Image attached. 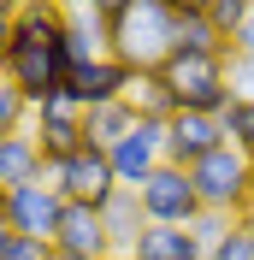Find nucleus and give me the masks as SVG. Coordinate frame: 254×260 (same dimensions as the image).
<instances>
[{
	"label": "nucleus",
	"instance_id": "nucleus-1",
	"mask_svg": "<svg viewBox=\"0 0 254 260\" xmlns=\"http://www.w3.org/2000/svg\"><path fill=\"white\" fill-rule=\"evenodd\" d=\"M101 24H107V53L124 59L136 77L172 65V6L166 0H101Z\"/></svg>",
	"mask_w": 254,
	"mask_h": 260
},
{
	"label": "nucleus",
	"instance_id": "nucleus-2",
	"mask_svg": "<svg viewBox=\"0 0 254 260\" xmlns=\"http://www.w3.org/2000/svg\"><path fill=\"white\" fill-rule=\"evenodd\" d=\"M166 77L177 89V113H207L225 118L237 107V89H231V53H213V59H172Z\"/></svg>",
	"mask_w": 254,
	"mask_h": 260
},
{
	"label": "nucleus",
	"instance_id": "nucleus-3",
	"mask_svg": "<svg viewBox=\"0 0 254 260\" xmlns=\"http://www.w3.org/2000/svg\"><path fill=\"white\" fill-rule=\"evenodd\" d=\"M189 183L201 195V213H219V219H248V160L237 148H219L207 154L201 166H189Z\"/></svg>",
	"mask_w": 254,
	"mask_h": 260
},
{
	"label": "nucleus",
	"instance_id": "nucleus-4",
	"mask_svg": "<svg viewBox=\"0 0 254 260\" xmlns=\"http://www.w3.org/2000/svg\"><path fill=\"white\" fill-rule=\"evenodd\" d=\"M48 183L65 195V201H71V207H95V213L107 207L112 195H118L112 160L101 154V148H89V142H83L77 154H71V160H59V166H53V172H48Z\"/></svg>",
	"mask_w": 254,
	"mask_h": 260
},
{
	"label": "nucleus",
	"instance_id": "nucleus-5",
	"mask_svg": "<svg viewBox=\"0 0 254 260\" xmlns=\"http://www.w3.org/2000/svg\"><path fill=\"white\" fill-rule=\"evenodd\" d=\"M136 201H142L148 225H183L189 231L195 219H201V195H195L189 172H177V166H160L154 178L136 189Z\"/></svg>",
	"mask_w": 254,
	"mask_h": 260
},
{
	"label": "nucleus",
	"instance_id": "nucleus-6",
	"mask_svg": "<svg viewBox=\"0 0 254 260\" xmlns=\"http://www.w3.org/2000/svg\"><path fill=\"white\" fill-rule=\"evenodd\" d=\"M107 160H112V178H118V189H142V183L154 178L160 166H166V124H154V118H136L124 142L107 148Z\"/></svg>",
	"mask_w": 254,
	"mask_h": 260
},
{
	"label": "nucleus",
	"instance_id": "nucleus-7",
	"mask_svg": "<svg viewBox=\"0 0 254 260\" xmlns=\"http://www.w3.org/2000/svg\"><path fill=\"white\" fill-rule=\"evenodd\" d=\"M6 225H12V237H42V243H53V231H59V213H65V195L53 189L48 178L42 183H18V189H6Z\"/></svg>",
	"mask_w": 254,
	"mask_h": 260
},
{
	"label": "nucleus",
	"instance_id": "nucleus-8",
	"mask_svg": "<svg viewBox=\"0 0 254 260\" xmlns=\"http://www.w3.org/2000/svg\"><path fill=\"white\" fill-rule=\"evenodd\" d=\"M219 148H231L225 118H207V113H177V118H166V166L189 172V166H201L207 154H219Z\"/></svg>",
	"mask_w": 254,
	"mask_h": 260
},
{
	"label": "nucleus",
	"instance_id": "nucleus-9",
	"mask_svg": "<svg viewBox=\"0 0 254 260\" xmlns=\"http://www.w3.org/2000/svg\"><path fill=\"white\" fill-rule=\"evenodd\" d=\"M30 136L42 142V166H59V160H71L89 136H83V107L77 101H48V107H36V118H30Z\"/></svg>",
	"mask_w": 254,
	"mask_h": 260
},
{
	"label": "nucleus",
	"instance_id": "nucleus-10",
	"mask_svg": "<svg viewBox=\"0 0 254 260\" xmlns=\"http://www.w3.org/2000/svg\"><path fill=\"white\" fill-rule=\"evenodd\" d=\"M130 71L124 59H112V53H101V59H89V65H77L71 71V101H77L83 113H95V107H118V101L130 95Z\"/></svg>",
	"mask_w": 254,
	"mask_h": 260
},
{
	"label": "nucleus",
	"instance_id": "nucleus-11",
	"mask_svg": "<svg viewBox=\"0 0 254 260\" xmlns=\"http://www.w3.org/2000/svg\"><path fill=\"white\" fill-rule=\"evenodd\" d=\"M59 42H65V6H42V0H30V6H18V30H12V53H6V65L59 53Z\"/></svg>",
	"mask_w": 254,
	"mask_h": 260
},
{
	"label": "nucleus",
	"instance_id": "nucleus-12",
	"mask_svg": "<svg viewBox=\"0 0 254 260\" xmlns=\"http://www.w3.org/2000/svg\"><path fill=\"white\" fill-rule=\"evenodd\" d=\"M53 248H59V260H107L112 254L107 219H101L95 207H71V201H65L59 231H53Z\"/></svg>",
	"mask_w": 254,
	"mask_h": 260
},
{
	"label": "nucleus",
	"instance_id": "nucleus-13",
	"mask_svg": "<svg viewBox=\"0 0 254 260\" xmlns=\"http://www.w3.org/2000/svg\"><path fill=\"white\" fill-rule=\"evenodd\" d=\"M48 166H42V142L30 130H18L0 142V189H18V183H42Z\"/></svg>",
	"mask_w": 254,
	"mask_h": 260
},
{
	"label": "nucleus",
	"instance_id": "nucleus-14",
	"mask_svg": "<svg viewBox=\"0 0 254 260\" xmlns=\"http://www.w3.org/2000/svg\"><path fill=\"white\" fill-rule=\"evenodd\" d=\"M130 113L136 118H154V124H166V118H177V89L166 71H142V77H130Z\"/></svg>",
	"mask_w": 254,
	"mask_h": 260
},
{
	"label": "nucleus",
	"instance_id": "nucleus-15",
	"mask_svg": "<svg viewBox=\"0 0 254 260\" xmlns=\"http://www.w3.org/2000/svg\"><path fill=\"white\" fill-rule=\"evenodd\" d=\"M101 219H107L112 254H130V248H136V237L148 231V213H142V201H136V189H118L107 207H101Z\"/></svg>",
	"mask_w": 254,
	"mask_h": 260
},
{
	"label": "nucleus",
	"instance_id": "nucleus-16",
	"mask_svg": "<svg viewBox=\"0 0 254 260\" xmlns=\"http://www.w3.org/2000/svg\"><path fill=\"white\" fill-rule=\"evenodd\" d=\"M130 254L136 260H201V248H195V231L183 225H148Z\"/></svg>",
	"mask_w": 254,
	"mask_h": 260
},
{
	"label": "nucleus",
	"instance_id": "nucleus-17",
	"mask_svg": "<svg viewBox=\"0 0 254 260\" xmlns=\"http://www.w3.org/2000/svg\"><path fill=\"white\" fill-rule=\"evenodd\" d=\"M130 124H136V113H130V101H118V107H95V113H83V136H89V148H118L130 136Z\"/></svg>",
	"mask_w": 254,
	"mask_h": 260
},
{
	"label": "nucleus",
	"instance_id": "nucleus-18",
	"mask_svg": "<svg viewBox=\"0 0 254 260\" xmlns=\"http://www.w3.org/2000/svg\"><path fill=\"white\" fill-rule=\"evenodd\" d=\"M30 118H36V107L18 95L12 77H0V142H6V136H18V130H30Z\"/></svg>",
	"mask_w": 254,
	"mask_h": 260
},
{
	"label": "nucleus",
	"instance_id": "nucleus-19",
	"mask_svg": "<svg viewBox=\"0 0 254 260\" xmlns=\"http://www.w3.org/2000/svg\"><path fill=\"white\" fill-rule=\"evenodd\" d=\"M207 24L219 30V42H225V48H237L242 24H248V0H207Z\"/></svg>",
	"mask_w": 254,
	"mask_h": 260
},
{
	"label": "nucleus",
	"instance_id": "nucleus-20",
	"mask_svg": "<svg viewBox=\"0 0 254 260\" xmlns=\"http://www.w3.org/2000/svg\"><path fill=\"white\" fill-rule=\"evenodd\" d=\"M225 136H231V148H237L242 160H254V101H237L225 113Z\"/></svg>",
	"mask_w": 254,
	"mask_h": 260
},
{
	"label": "nucleus",
	"instance_id": "nucleus-21",
	"mask_svg": "<svg viewBox=\"0 0 254 260\" xmlns=\"http://www.w3.org/2000/svg\"><path fill=\"white\" fill-rule=\"evenodd\" d=\"M207 260H254V231H248V219H237V225L225 231L219 243L207 248Z\"/></svg>",
	"mask_w": 254,
	"mask_h": 260
},
{
	"label": "nucleus",
	"instance_id": "nucleus-22",
	"mask_svg": "<svg viewBox=\"0 0 254 260\" xmlns=\"http://www.w3.org/2000/svg\"><path fill=\"white\" fill-rule=\"evenodd\" d=\"M0 260H59V248L42 243V237H12V243L0 248Z\"/></svg>",
	"mask_w": 254,
	"mask_h": 260
},
{
	"label": "nucleus",
	"instance_id": "nucleus-23",
	"mask_svg": "<svg viewBox=\"0 0 254 260\" xmlns=\"http://www.w3.org/2000/svg\"><path fill=\"white\" fill-rule=\"evenodd\" d=\"M231 225H237V219H219V213H201V219L189 225V231H195V248H201V260H207V248L219 243V237H225Z\"/></svg>",
	"mask_w": 254,
	"mask_h": 260
},
{
	"label": "nucleus",
	"instance_id": "nucleus-24",
	"mask_svg": "<svg viewBox=\"0 0 254 260\" xmlns=\"http://www.w3.org/2000/svg\"><path fill=\"white\" fill-rule=\"evenodd\" d=\"M231 89L237 101H254V53H231Z\"/></svg>",
	"mask_w": 254,
	"mask_h": 260
},
{
	"label": "nucleus",
	"instance_id": "nucleus-25",
	"mask_svg": "<svg viewBox=\"0 0 254 260\" xmlns=\"http://www.w3.org/2000/svg\"><path fill=\"white\" fill-rule=\"evenodd\" d=\"M12 30H18V6L0 0V77H6V53H12Z\"/></svg>",
	"mask_w": 254,
	"mask_h": 260
},
{
	"label": "nucleus",
	"instance_id": "nucleus-26",
	"mask_svg": "<svg viewBox=\"0 0 254 260\" xmlns=\"http://www.w3.org/2000/svg\"><path fill=\"white\" fill-rule=\"evenodd\" d=\"M231 53H254V0H248V24H242V36H237Z\"/></svg>",
	"mask_w": 254,
	"mask_h": 260
},
{
	"label": "nucleus",
	"instance_id": "nucleus-27",
	"mask_svg": "<svg viewBox=\"0 0 254 260\" xmlns=\"http://www.w3.org/2000/svg\"><path fill=\"white\" fill-rule=\"evenodd\" d=\"M6 243H12V225H6V213H0V248H6Z\"/></svg>",
	"mask_w": 254,
	"mask_h": 260
},
{
	"label": "nucleus",
	"instance_id": "nucleus-28",
	"mask_svg": "<svg viewBox=\"0 0 254 260\" xmlns=\"http://www.w3.org/2000/svg\"><path fill=\"white\" fill-rule=\"evenodd\" d=\"M248 213H254V160H248Z\"/></svg>",
	"mask_w": 254,
	"mask_h": 260
},
{
	"label": "nucleus",
	"instance_id": "nucleus-29",
	"mask_svg": "<svg viewBox=\"0 0 254 260\" xmlns=\"http://www.w3.org/2000/svg\"><path fill=\"white\" fill-rule=\"evenodd\" d=\"M107 260H136V254H107Z\"/></svg>",
	"mask_w": 254,
	"mask_h": 260
},
{
	"label": "nucleus",
	"instance_id": "nucleus-30",
	"mask_svg": "<svg viewBox=\"0 0 254 260\" xmlns=\"http://www.w3.org/2000/svg\"><path fill=\"white\" fill-rule=\"evenodd\" d=\"M0 207H6V189H0Z\"/></svg>",
	"mask_w": 254,
	"mask_h": 260
},
{
	"label": "nucleus",
	"instance_id": "nucleus-31",
	"mask_svg": "<svg viewBox=\"0 0 254 260\" xmlns=\"http://www.w3.org/2000/svg\"><path fill=\"white\" fill-rule=\"evenodd\" d=\"M248 231H254V213H248Z\"/></svg>",
	"mask_w": 254,
	"mask_h": 260
}]
</instances>
